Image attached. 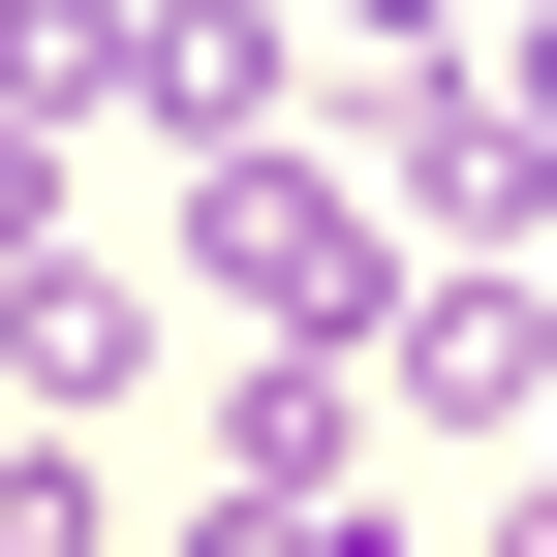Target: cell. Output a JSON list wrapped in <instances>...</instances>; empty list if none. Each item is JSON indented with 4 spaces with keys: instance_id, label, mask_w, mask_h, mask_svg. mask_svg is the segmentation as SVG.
<instances>
[{
    "instance_id": "4",
    "label": "cell",
    "mask_w": 557,
    "mask_h": 557,
    "mask_svg": "<svg viewBox=\"0 0 557 557\" xmlns=\"http://www.w3.org/2000/svg\"><path fill=\"white\" fill-rule=\"evenodd\" d=\"M496 124H527V156H557V0H527V62H496Z\"/></svg>"
},
{
    "instance_id": "2",
    "label": "cell",
    "mask_w": 557,
    "mask_h": 557,
    "mask_svg": "<svg viewBox=\"0 0 557 557\" xmlns=\"http://www.w3.org/2000/svg\"><path fill=\"white\" fill-rule=\"evenodd\" d=\"M218 278H248V310H341V186L310 156H218Z\"/></svg>"
},
{
    "instance_id": "6",
    "label": "cell",
    "mask_w": 557,
    "mask_h": 557,
    "mask_svg": "<svg viewBox=\"0 0 557 557\" xmlns=\"http://www.w3.org/2000/svg\"><path fill=\"white\" fill-rule=\"evenodd\" d=\"M341 32H465V0H341Z\"/></svg>"
},
{
    "instance_id": "7",
    "label": "cell",
    "mask_w": 557,
    "mask_h": 557,
    "mask_svg": "<svg viewBox=\"0 0 557 557\" xmlns=\"http://www.w3.org/2000/svg\"><path fill=\"white\" fill-rule=\"evenodd\" d=\"M372 557H403V527H372Z\"/></svg>"
},
{
    "instance_id": "5",
    "label": "cell",
    "mask_w": 557,
    "mask_h": 557,
    "mask_svg": "<svg viewBox=\"0 0 557 557\" xmlns=\"http://www.w3.org/2000/svg\"><path fill=\"white\" fill-rule=\"evenodd\" d=\"M32 156H62V124H0V248H32Z\"/></svg>"
},
{
    "instance_id": "3",
    "label": "cell",
    "mask_w": 557,
    "mask_h": 557,
    "mask_svg": "<svg viewBox=\"0 0 557 557\" xmlns=\"http://www.w3.org/2000/svg\"><path fill=\"white\" fill-rule=\"evenodd\" d=\"M403 372H434V403H557V310H527V278H434V310H403Z\"/></svg>"
},
{
    "instance_id": "1",
    "label": "cell",
    "mask_w": 557,
    "mask_h": 557,
    "mask_svg": "<svg viewBox=\"0 0 557 557\" xmlns=\"http://www.w3.org/2000/svg\"><path fill=\"white\" fill-rule=\"evenodd\" d=\"M124 341H156L124 278H0V434H94V403H124Z\"/></svg>"
}]
</instances>
